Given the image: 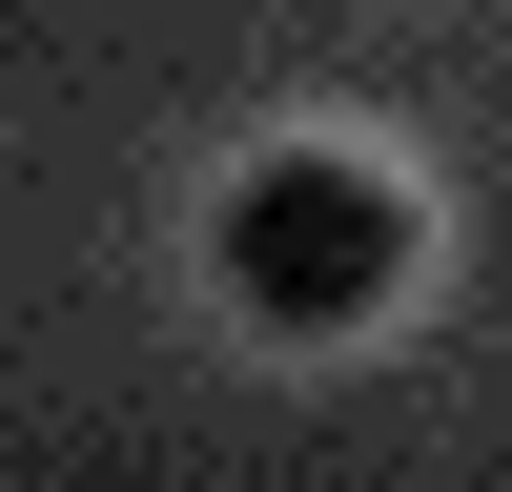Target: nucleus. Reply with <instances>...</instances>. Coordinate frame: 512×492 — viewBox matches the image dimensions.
I'll use <instances>...</instances> for the list:
<instances>
[{
	"label": "nucleus",
	"instance_id": "obj_1",
	"mask_svg": "<svg viewBox=\"0 0 512 492\" xmlns=\"http://www.w3.org/2000/svg\"><path fill=\"white\" fill-rule=\"evenodd\" d=\"M205 267H226V308H246V328H369V308L410 287V205H390V164L287 144V164H246V185H226Z\"/></svg>",
	"mask_w": 512,
	"mask_h": 492
}]
</instances>
